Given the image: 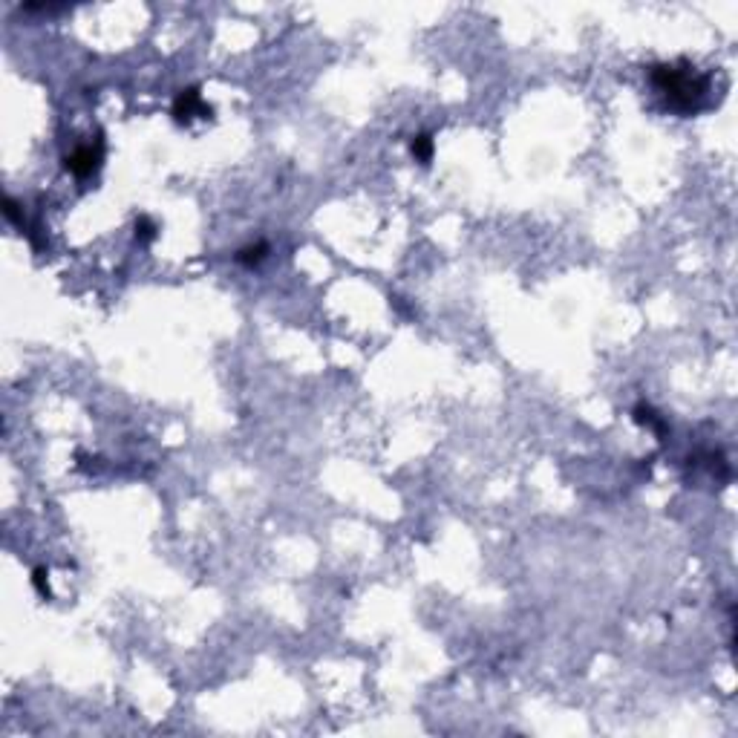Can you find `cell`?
<instances>
[{"mask_svg": "<svg viewBox=\"0 0 738 738\" xmlns=\"http://www.w3.org/2000/svg\"><path fill=\"white\" fill-rule=\"evenodd\" d=\"M649 81L678 113H695L710 92V79L704 72H698L689 61L655 64L649 69Z\"/></svg>", "mask_w": 738, "mask_h": 738, "instance_id": "1", "label": "cell"}, {"mask_svg": "<svg viewBox=\"0 0 738 738\" xmlns=\"http://www.w3.org/2000/svg\"><path fill=\"white\" fill-rule=\"evenodd\" d=\"M101 162H104V142L101 139L79 145V147L69 150L67 156H64V167L72 173V177H79V179L92 177V173L101 167Z\"/></svg>", "mask_w": 738, "mask_h": 738, "instance_id": "2", "label": "cell"}, {"mask_svg": "<svg viewBox=\"0 0 738 738\" xmlns=\"http://www.w3.org/2000/svg\"><path fill=\"white\" fill-rule=\"evenodd\" d=\"M213 110L202 101V92L199 87H188L177 95V101H173V119H177L179 124H188L190 119H197V115H202V119H208Z\"/></svg>", "mask_w": 738, "mask_h": 738, "instance_id": "3", "label": "cell"}, {"mask_svg": "<svg viewBox=\"0 0 738 738\" xmlns=\"http://www.w3.org/2000/svg\"><path fill=\"white\" fill-rule=\"evenodd\" d=\"M410 153H413V159H416L418 165H430V159H433V136H430V133H418V136H413Z\"/></svg>", "mask_w": 738, "mask_h": 738, "instance_id": "4", "label": "cell"}, {"mask_svg": "<svg viewBox=\"0 0 738 738\" xmlns=\"http://www.w3.org/2000/svg\"><path fill=\"white\" fill-rule=\"evenodd\" d=\"M632 416H634V421L637 424H643V427H652V430H657V436H664L666 433V424H664V418H660L655 410L649 404H637L634 410H632Z\"/></svg>", "mask_w": 738, "mask_h": 738, "instance_id": "5", "label": "cell"}, {"mask_svg": "<svg viewBox=\"0 0 738 738\" xmlns=\"http://www.w3.org/2000/svg\"><path fill=\"white\" fill-rule=\"evenodd\" d=\"M265 254H268V243H254V245H245L237 251V263L240 265H257L265 260Z\"/></svg>", "mask_w": 738, "mask_h": 738, "instance_id": "6", "label": "cell"}, {"mask_svg": "<svg viewBox=\"0 0 738 738\" xmlns=\"http://www.w3.org/2000/svg\"><path fill=\"white\" fill-rule=\"evenodd\" d=\"M156 222H153L147 213H142L139 220H136V240L139 243H150V240H156Z\"/></svg>", "mask_w": 738, "mask_h": 738, "instance_id": "7", "label": "cell"}, {"mask_svg": "<svg viewBox=\"0 0 738 738\" xmlns=\"http://www.w3.org/2000/svg\"><path fill=\"white\" fill-rule=\"evenodd\" d=\"M32 586H35V591L41 594V597H49L52 591H49V574H47V568H35L32 571Z\"/></svg>", "mask_w": 738, "mask_h": 738, "instance_id": "8", "label": "cell"}]
</instances>
